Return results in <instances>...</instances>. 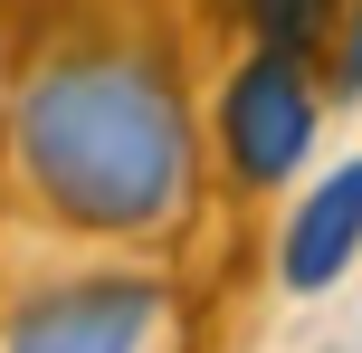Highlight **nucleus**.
Segmentation results:
<instances>
[{
	"label": "nucleus",
	"instance_id": "obj_1",
	"mask_svg": "<svg viewBox=\"0 0 362 353\" xmlns=\"http://www.w3.org/2000/svg\"><path fill=\"white\" fill-rule=\"evenodd\" d=\"M0 172L48 229L86 248H163L200 210V115L163 38L76 19L19 48Z\"/></svg>",
	"mask_w": 362,
	"mask_h": 353
},
{
	"label": "nucleus",
	"instance_id": "obj_2",
	"mask_svg": "<svg viewBox=\"0 0 362 353\" xmlns=\"http://www.w3.org/2000/svg\"><path fill=\"white\" fill-rule=\"evenodd\" d=\"M191 316L153 258H86L0 296V353H181Z\"/></svg>",
	"mask_w": 362,
	"mask_h": 353
},
{
	"label": "nucleus",
	"instance_id": "obj_3",
	"mask_svg": "<svg viewBox=\"0 0 362 353\" xmlns=\"http://www.w3.org/2000/svg\"><path fill=\"white\" fill-rule=\"evenodd\" d=\"M210 134H219V163H229L238 191L296 182L305 153H315V134H325V76H315L305 57L248 48L229 67V86H219V105H210Z\"/></svg>",
	"mask_w": 362,
	"mask_h": 353
},
{
	"label": "nucleus",
	"instance_id": "obj_4",
	"mask_svg": "<svg viewBox=\"0 0 362 353\" xmlns=\"http://www.w3.org/2000/svg\"><path fill=\"white\" fill-rule=\"evenodd\" d=\"M353 258H362V153L334 163L325 182L296 201L286 239H276V287H286V296H325Z\"/></svg>",
	"mask_w": 362,
	"mask_h": 353
},
{
	"label": "nucleus",
	"instance_id": "obj_5",
	"mask_svg": "<svg viewBox=\"0 0 362 353\" xmlns=\"http://www.w3.org/2000/svg\"><path fill=\"white\" fill-rule=\"evenodd\" d=\"M325 96H334V105L362 96V10H334V38H325Z\"/></svg>",
	"mask_w": 362,
	"mask_h": 353
}]
</instances>
